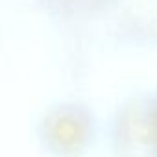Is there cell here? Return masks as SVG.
I'll list each match as a JSON object with an SVG mask.
<instances>
[{"instance_id":"1","label":"cell","mask_w":157,"mask_h":157,"mask_svg":"<svg viewBox=\"0 0 157 157\" xmlns=\"http://www.w3.org/2000/svg\"><path fill=\"white\" fill-rule=\"evenodd\" d=\"M107 142L113 157H157V93L124 98L109 120Z\"/></svg>"},{"instance_id":"2","label":"cell","mask_w":157,"mask_h":157,"mask_svg":"<svg viewBox=\"0 0 157 157\" xmlns=\"http://www.w3.org/2000/svg\"><path fill=\"white\" fill-rule=\"evenodd\" d=\"M35 135L39 146L52 157H82L96 142L98 122L83 104L61 102L41 115Z\"/></svg>"}]
</instances>
